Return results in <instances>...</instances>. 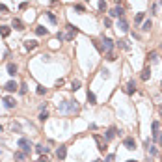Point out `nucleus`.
I'll use <instances>...</instances> for the list:
<instances>
[{"label":"nucleus","instance_id":"f257e3e1","mask_svg":"<svg viewBox=\"0 0 162 162\" xmlns=\"http://www.w3.org/2000/svg\"><path fill=\"white\" fill-rule=\"evenodd\" d=\"M95 45H97L101 50H104V52H110V50L114 49V41L110 37H104V35L101 37V43H95Z\"/></svg>","mask_w":162,"mask_h":162},{"label":"nucleus","instance_id":"f03ea898","mask_svg":"<svg viewBox=\"0 0 162 162\" xmlns=\"http://www.w3.org/2000/svg\"><path fill=\"white\" fill-rule=\"evenodd\" d=\"M17 145H19V147H21L23 151H24V153H30V151H32V142H30L28 138H21Z\"/></svg>","mask_w":162,"mask_h":162},{"label":"nucleus","instance_id":"7ed1b4c3","mask_svg":"<svg viewBox=\"0 0 162 162\" xmlns=\"http://www.w3.org/2000/svg\"><path fill=\"white\" fill-rule=\"evenodd\" d=\"M93 138H95V142H97V149L99 151H106V140H103L99 134H95Z\"/></svg>","mask_w":162,"mask_h":162},{"label":"nucleus","instance_id":"20e7f679","mask_svg":"<svg viewBox=\"0 0 162 162\" xmlns=\"http://www.w3.org/2000/svg\"><path fill=\"white\" fill-rule=\"evenodd\" d=\"M110 17H116V19H119V17H123V8L121 6H116L110 9Z\"/></svg>","mask_w":162,"mask_h":162},{"label":"nucleus","instance_id":"39448f33","mask_svg":"<svg viewBox=\"0 0 162 162\" xmlns=\"http://www.w3.org/2000/svg\"><path fill=\"white\" fill-rule=\"evenodd\" d=\"M116 136H118V129L116 127H110L108 130H106V134H104V140L108 142V140H114Z\"/></svg>","mask_w":162,"mask_h":162},{"label":"nucleus","instance_id":"423d86ee","mask_svg":"<svg viewBox=\"0 0 162 162\" xmlns=\"http://www.w3.org/2000/svg\"><path fill=\"white\" fill-rule=\"evenodd\" d=\"M77 34H78V30L75 28L73 24H67V34H65V35H67V41H71V39H73Z\"/></svg>","mask_w":162,"mask_h":162},{"label":"nucleus","instance_id":"0eeeda50","mask_svg":"<svg viewBox=\"0 0 162 162\" xmlns=\"http://www.w3.org/2000/svg\"><path fill=\"white\" fill-rule=\"evenodd\" d=\"M123 145H125V147H127L129 151L136 149V142H134V138H130V136H129V138H125V140H123Z\"/></svg>","mask_w":162,"mask_h":162},{"label":"nucleus","instance_id":"6e6552de","mask_svg":"<svg viewBox=\"0 0 162 162\" xmlns=\"http://www.w3.org/2000/svg\"><path fill=\"white\" fill-rule=\"evenodd\" d=\"M134 92H136V82H134V80H129V82H127V86H125V93L132 95Z\"/></svg>","mask_w":162,"mask_h":162},{"label":"nucleus","instance_id":"1a4fd4ad","mask_svg":"<svg viewBox=\"0 0 162 162\" xmlns=\"http://www.w3.org/2000/svg\"><path fill=\"white\" fill-rule=\"evenodd\" d=\"M118 28L121 30V32H127V30H129V23L125 21L123 17H119V19H118Z\"/></svg>","mask_w":162,"mask_h":162},{"label":"nucleus","instance_id":"9d476101","mask_svg":"<svg viewBox=\"0 0 162 162\" xmlns=\"http://www.w3.org/2000/svg\"><path fill=\"white\" fill-rule=\"evenodd\" d=\"M65 155H67V147H65V145H60L58 151H56V156H58L60 160H63V158H65Z\"/></svg>","mask_w":162,"mask_h":162},{"label":"nucleus","instance_id":"9b49d317","mask_svg":"<svg viewBox=\"0 0 162 162\" xmlns=\"http://www.w3.org/2000/svg\"><path fill=\"white\" fill-rule=\"evenodd\" d=\"M35 47H37V41H34V39H26L24 41V49L26 50H34Z\"/></svg>","mask_w":162,"mask_h":162},{"label":"nucleus","instance_id":"f8f14e48","mask_svg":"<svg viewBox=\"0 0 162 162\" xmlns=\"http://www.w3.org/2000/svg\"><path fill=\"white\" fill-rule=\"evenodd\" d=\"M4 104H6V108H15V99L13 97H4Z\"/></svg>","mask_w":162,"mask_h":162},{"label":"nucleus","instance_id":"ddd939ff","mask_svg":"<svg viewBox=\"0 0 162 162\" xmlns=\"http://www.w3.org/2000/svg\"><path fill=\"white\" fill-rule=\"evenodd\" d=\"M35 151H37L39 155H47L49 147H47V145H43V144H37V145H35Z\"/></svg>","mask_w":162,"mask_h":162},{"label":"nucleus","instance_id":"4468645a","mask_svg":"<svg viewBox=\"0 0 162 162\" xmlns=\"http://www.w3.org/2000/svg\"><path fill=\"white\" fill-rule=\"evenodd\" d=\"M11 24H13V28H15V30H24V23L21 21V19H13V23H11Z\"/></svg>","mask_w":162,"mask_h":162},{"label":"nucleus","instance_id":"2eb2a0df","mask_svg":"<svg viewBox=\"0 0 162 162\" xmlns=\"http://www.w3.org/2000/svg\"><path fill=\"white\" fill-rule=\"evenodd\" d=\"M15 160L17 162H24L26 160V153H24V151H17V153H15Z\"/></svg>","mask_w":162,"mask_h":162},{"label":"nucleus","instance_id":"dca6fc26","mask_svg":"<svg viewBox=\"0 0 162 162\" xmlns=\"http://www.w3.org/2000/svg\"><path fill=\"white\" fill-rule=\"evenodd\" d=\"M17 65L15 63H8V75H11V77H15V75H17Z\"/></svg>","mask_w":162,"mask_h":162},{"label":"nucleus","instance_id":"f3484780","mask_svg":"<svg viewBox=\"0 0 162 162\" xmlns=\"http://www.w3.org/2000/svg\"><path fill=\"white\" fill-rule=\"evenodd\" d=\"M4 88H6V92H15V89H17V88H19V86H17V84H15V82H13V80H9V82H8L6 86H4Z\"/></svg>","mask_w":162,"mask_h":162},{"label":"nucleus","instance_id":"a211bd4d","mask_svg":"<svg viewBox=\"0 0 162 162\" xmlns=\"http://www.w3.org/2000/svg\"><path fill=\"white\" fill-rule=\"evenodd\" d=\"M9 34H11V28L9 26H0V35H2V37H8Z\"/></svg>","mask_w":162,"mask_h":162},{"label":"nucleus","instance_id":"6ab92c4d","mask_svg":"<svg viewBox=\"0 0 162 162\" xmlns=\"http://www.w3.org/2000/svg\"><path fill=\"white\" fill-rule=\"evenodd\" d=\"M149 77H151V69L145 67L144 71H142V80H149Z\"/></svg>","mask_w":162,"mask_h":162},{"label":"nucleus","instance_id":"aec40b11","mask_svg":"<svg viewBox=\"0 0 162 162\" xmlns=\"http://www.w3.org/2000/svg\"><path fill=\"white\" fill-rule=\"evenodd\" d=\"M47 32H49V30L45 26H37V28H35V34H37V35H47Z\"/></svg>","mask_w":162,"mask_h":162},{"label":"nucleus","instance_id":"412c9836","mask_svg":"<svg viewBox=\"0 0 162 162\" xmlns=\"http://www.w3.org/2000/svg\"><path fill=\"white\" fill-rule=\"evenodd\" d=\"M88 101H89V104H97V99H95V93L88 92Z\"/></svg>","mask_w":162,"mask_h":162},{"label":"nucleus","instance_id":"4be33fe9","mask_svg":"<svg viewBox=\"0 0 162 162\" xmlns=\"http://www.w3.org/2000/svg\"><path fill=\"white\" fill-rule=\"evenodd\" d=\"M80 88V80H73V82H71V88L69 89H73V92H75V89H78Z\"/></svg>","mask_w":162,"mask_h":162},{"label":"nucleus","instance_id":"5701e85b","mask_svg":"<svg viewBox=\"0 0 162 162\" xmlns=\"http://www.w3.org/2000/svg\"><path fill=\"white\" fill-rule=\"evenodd\" d=\"M149 60H151V62H156V60H158V54H156L155 50H151V52H149Z\"/></svg>","mask_w":162,"mask_h":162},{"label":"nucleus","instance_id":"b1692460","mask_svg":"<svg viewBox=\"0 0 162 162\" xmlns=\"http://www.w3.org/2000/svg\"><path fill=\"white\" fill-rule=\"evenodd\" d=\"M9 129H11L13 132H21V125H19V123H11V127H9Z\"/></svg>","mask_w":162,"mask_h":162},{"label":"nucleus","instance_id":"393cba45","mask_svg":"<svg viewBox=\"0 0 162 162\" xmlns=\"http://www.w3.org/2000/svg\"><path fill=\"white\" fill-rule=\"evenodd\" d=\"M151 26H153V24H151V21H145V23H144V28H142V30H144V32H149Z\"/></svg>","mask_w":162,"mask_h":162},{"label":"nucleus","instance_id":"a878e982","mask_svg":"<svg viewBox=\"0 0 162 162\" xmlns=\"http://www.w3.org/2000/svg\"><path fill=\"white\" fill-rule=\"evenodd\" d=\"M49 118V114H47V110H41V114H39V121H45Z\"/></svg>","mask_w":162,"mask_h":162},{"label":"nucleus","instance_id":"bb28decb","mask_svg":"<svg viewBox=\"0 0 162 162\" xmlns=\"http://www.w3.org/2000/svg\"><path fill=\"white\" fill-rule=\"evenodd\" d=\"M106 60H110V62H114V60H116V54L112 52V50H110V52H106Z\"/></svg>","mask_w":162,"mask_h":162},{"label":"nucleus","instance_id":"cd10ccee","mask_svg":"<svg viewBox=\"0 0 162 162\" xmlns=\"http://www.w3.org/2000/svg\"><path fill=\"white\" fill-rule=\"evenodd\" d=\"M118 45L121 49H125V50H129V45H127V41H123V39H121V41H118Z\"/></svg>","mask_w":162,"mask_h":162},{"label":"nucleus","instance_id":"c85d7f7f","mask_svg":"<svg viewBox=\"0 0 162 162\" xmlns=\"http://www.w3.org/2000/svg\"><path fill=\"white\" fill-rule=\"evenodd\" d=\"M47 93V88H43V86H37V95H45Z\"/></svg>","mask_w":162,"mask_h":162},{"label":"nucleus","instance_id":"c756f323","mask_svg":"<svg viewBox=\"0 0 162 162\" xmlns=\"http://www.w3.org/2000/svg\"><path fill=\"white\" fill-rule=\"evenodd\" d=\"M19 92H21V93L24 95V93L28 92V86H26V84H21V88H19Z\"/></svg>","mask_w":162,"mask_h":162},{"label":"nucleus","instance_id":"7c9ffc66","mask_svg":"<svg viewBox=\"0 0 162 162\" xmlns=\"http://www.w3.org/2000/svg\"><path fill=\"white\" fill-rule=\"evenodd\" d=\"M99 9H101V11H104V9H106V2H104V0H99Z\"/></svg>","mask_w":162,"mask_h":162},{"label":"nucleus","instance_id":"2f4dec72","mask_svg":"<svg viewBox=\"0 0 162 162\" xmlns=\"http://www.w3.org/2000/svg\"><path fill=\"white\" fill-rule=\"evenodd\" d=\"M75 9H77V11H80V13H84V11H86V8L82 6V4H77V6H75Z\"/></svg>","mask_w":162,"mask_h":162},{"label":"nucleus","instance_id":"473e14b6","mask_svg":"<svg viewBox=\"0 0 162 162\" xmlns=\"http://www.w3.org/2000/svg\"><path fill=\"white\" fill-rule=\"evenodd\" d=\"M156 134H158V123L155 121L153 123V136H156Z\"/></svg>","mask_w":162,"mask_h":162},{"label":"nucleus","instance_id":"72a5a7b5","mask_svg":"<svg viewBox=\"0 0 162 162\" xmlns=\"http://www.w3.org/2000/svg\"><path fill=\"white\" fill-rule=\"evenodd\" d=\"M134 21H136V23H142V21H144V13H138V15L134 17Z\"/></svg>","mask_w":162,"mask_h":162},{"label":"nucleus","instance_id":"f704fd0d","mask_svg":"<svg viewBox=\"0 0 162 162\" xmlns=\"http://www.w3.org/2000/svg\"><path fill=\"white\" fill-rule=\"evenodd\" d=\"M58 39H60V41H65V39H67V35H65L63 32H58Z\"/></svg>","mask_w":162,"mask_h":162},{"label":"nucleus","instance_id":"c9c22d12","mask_svg":"<svg viewBox=\"0 0 162 162\" xmlns=\"http://www.w3.org/2000/svg\"><path fill=\"white\" fill-rule=\"evenodd\" d=\"M49 19H50V23H56V15H54L52 11H49Z\"/></svg>","mask_w":162,"mask_h":162},{"label":"nucleus","instance_id":"e433bc0d","mask_svg":"<svg viewBox=\"0 0 162 162\" xmlns=\"http://www.w3.org/2000/svg\"><path fill=\"white\" fill-rule=\"evenodd\" d=\"M37 162H50V160H49V156H39Z\"/></svg>","mask_w":162,"mask_h":162},{"label":"nucleus","instance_id":"4c0bfd02","mask_svg":"<svg viewBox=\"0 0 162 162\" xmlns=\"http://www.w3.org/2000/svg\"><path fill=\"white\" fill-rule=\"evenodd\" d=\"M155 138H156V142H158V144L162 145V132H158V134H156V136H155Z\"/></svg>","mask_w":162,"mask_h":162},{"label":"nucleus","instance_id":"58836bf2","mask_svg":"<svg viewBox=\"0 0 162 162\" xmlns=\"http://www.w3.org/2000/svg\"><path fill=\"white\" fill-rule=\"evenodd\" d=\"M101 75H103L104 78H108V77H110V75H108V69H103V71H101Z\"/></svg>","mask_w":162,"mask_h":162},{"label":"nucleus","instance_id":"ea45409f","mask_svg":"<svg viewBox=\"0 0 162 162\" xmlns=\"http://www.w3.org/2000/svg\"><path fill=\"white\" fill-rule=\"evenodd\" d=\"M0 11H2V13H8V8L4 6V4H0Z\"/></svg>","mask_w":162,"mask_h":162},{"label":"nucleus","instance_id":"a19ab883","mask_svg":"<svg viewBox=\"0 0 162 162\" xmlns=\"http://www.w3.org/2000/svg\"><path fill=\"white\" fill-rule=\"evenodd\" d=\"M104 162H114V155H108V156H106V160Z\"/></svg>","mask_w":162,"mask_h":162},{"label":"nucleus","instance_id":"79ce46f5","mask_svg":"<svg viewBox=\"0 0 162 162\" xmlns=\"http://www.w3.org/2000/svg\"><path fill=\"white\" fill-rule=\"evenodd\" d=\"M116 2H118V4H121V2H123V0H116Z\"/></svg>","mask_w":162,"mask_h":162},{"label":"nucleus","instance_id":"37998d69","mask_svg":"<svg viewBox=\"0 0 162 162\" xmlns=\"http://www.w3.org/2000/svg\"><path fill=\"white\" fill-rule=\"evenodd\" d=\"M127 162H136V160H127Z\"/></svg>","mask_w":162,"mask_h":162},{"label":"nucleus","instance_id":"c03bdc74","mask_svg":"<svg viewBox=\"0 0 162 162\" xmlns=\"http://www.w3.org/2000/svg\"><path fill=\"white\" fill-rule=\"evenodd\" d=\"M0 132H2V125H0Z\"/></svg>","mask_w":162,"mask_h":162},{"label":"nucleus","instance_id":"a18cd8bd","mask_svg":"<svg viewBox=\"0 0 162 162\" xmlns=\"http://www.w3.org/2000/svg\"><path fill=\"white\" fill-rule=\"evenodd\" d=\"M160 4H162V0H160Z\"/></svg>","mask_w":162,"mask_h":162},{"label":"nucleus","instance_id":"49530a36","mask_svg":"<svg viewBox=\"0 0 162 162\" xmlns=\"http://www.w3.org/2000/svg\"><path fill=\"white\" fill-rule=\"evenodd\" d=\"M95 162H99V160H95Z\"/></svg>","mask_w":162,"mask_h":162},{"label":"nucleus","instance_id":"de8ad7c7","mask_svg":"<svg viewBox=\"0 0 162 162\" xmlns=\"http://www.w3.org/2000/svg\"><path fill=\"white\" fill-rule=\"evenodd\" d=\"M160 84H162V82H160Z\"/></svg>","mask_w":162,"mask_h":162}]
</instances>
